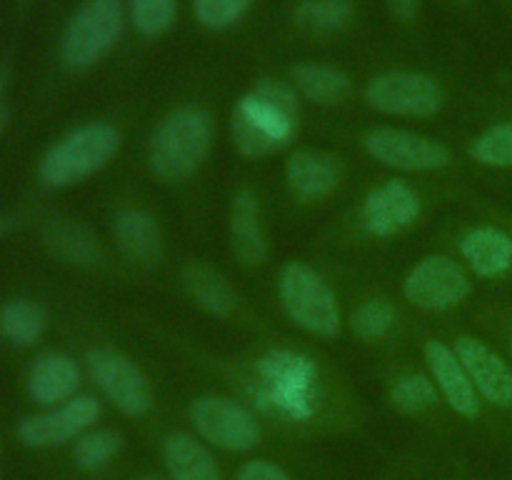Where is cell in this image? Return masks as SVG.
Wrapping results in <instances>:
<instances>
[{
  "label": "cell",
  "mask_w": 512,
  "mask_h": 480,
  "mask_svg": "<svg viewBox=\"0 0 512 480\" xmlns=\"http://www.w3.org/2000/svg\"><path fill=\"white\" fill-rule=\"evenodd\" d=\"M253 400L265 415L285 423H305L320 405L318 368L308 355L295 350H268L255 365Z\"/></svg>",
  "instance_id": "6da1fadb"
},
{
  "label": "cell",
  "mask_w": 512,
  "mask_h": 480,
  "mask_svg": "<svg viewBox=\"0 0 512 480\" xmlns=\"http://www.w3.org/2000/svg\"><path fill=\"white\" fill-rule=\"evenodd\" d=\"M300 105L290 85L263 80L238 100L233 110V143L248 158L285 148L298 133Z\"/></svg>",
  "instance_id": "7a4b0ae2"
},
{
  "label": "cell",
  "mask_w": 512,
  "mask_h": 480,
  "mask_svg": "<svg viewBox=\"0 0 512 480\" xmlns=\"http://www.w3.org/2000/svg\"><path fill=\"white\" fill-rule=\"evenodd\" d=\"M213 145V118L203 108L170 113L150 140V170L160 180L178 183L193 175Z\"/></svg>",
  "instance_id": "3957f363"
},
{
  "label": "cell",
  "mask_w": 512,
  "mask_h": 480,
  "mask_svg": "<svg viewBox=\"0 0 512 480\" xmlns=\"http://www.w3.org/2000/svg\"><path fill=\"white\" fill-rule=\"evenodd\" d=\"M120 148V133L110 123H85L70 130L43 155L38 175L48 188H68L113 160Z\"/></svg>",
  "instance_id": "277c9868"
},
{
  "label": "cell",
  "mask_w": 512,
  "mask_h": 480,
  "mask_svg": "<svg viewBox=\"0 0 512 480\" xmlns=\"http://www.w3.org/2000/svg\"><path fill=\"white\" fill-rule=\"evenodd\" d=\"M120 0H85L60 38V60L70 70H88L113 50L123 33Z\"/></svg>",
  "instance_id": "5b68a950"
},
{
  "label": "cell",
  "mask_w": 512,
  "mask_h": 480,
  "mask_svg": "<svg viewBox=\"0 0 512 480\" xmlns=\"http://www.w3.org/2000/svg\"><path fill=\"white\" fill-rule=\"evenodd\" d=\"M278 293L295 325L320 338H333L340 330L338 298L330 285L303 263H288L280 273Z\"/></svg>",
  "instance_id": "8992f818"
},
{
  "label": "cell",
  "mask_w": 512,
  "mask_h": 480,
  "mask_svg": "<svg viewBox=\"0 0 512 480\" xmlns=\"http://www.w3.org/2000/svg\"><path fill=\"white\" fill-rule=\"evenodd\" d=\"M365 100L380 113L430 118L445 105V93L430 75L393 70L370 80L365 88Z\"/></svg>",
  "instance_id": "52a82bcc"
},
{
  "label": "cell",
  "mask_w": 512,
  "mask_h": 480,
  "mask_svg": "<svg viewBox=\"0 0 512 480\" xmlns=\"http://www.w3.org/2000/svg\"><path fill=\"white\" fill-rule=\"evenodd\" d=\"M190 418L208 443L230 453H245L260 443L258 418L230 398L203 395L190 408Z\"/></svg>",
  "instance_id": "ba28073f"
},
{
  "label": "cell",
  "mask_w": 512,
  "mask_h": 480,
  "mask_svg": "<svg viewBox=\"0 0 512 480\" xmlns=\"http://www.w3.org/2000/svg\"><path fill=\"white\" fill-rule=\"evenodd\" d=\"M88 370L95 385L120 413L130 418L148 413L153 395H150L148 378L133 360L125 358L118 350L98 348L88 353Z\"/></svg>",
  "instance_id": "9c48e42d"
},
{
  "label": "cell",
  "mask_w": 512,
  "mask_h": 480,
  "mask_svg": "<svg viewBox=\"0 0 512 480\" xmlns=\"http://www.w3.org/2000/svg\"><path fill=\"white\" fill-rule=\"evenodd\" d=\"M363 145L370 158L388 168L420 173V170H440L450 165V150L443 143L410 130L375 128L365 133Z\"/></svg>",
  "instance_id": "30bf717a"
},
{
  "label": "cell",
  "mask_w": 512,
  "mask_h": 480,
  "mask_svg": "<svg viewBox=\"0 0 512 480\" xmlns=\"http://www.w3.org/2000/svg\"><path fill=\"white\" fill-rule=\"evenodd\" d=\"M100 403L93 395H75L65 403L50 405L48 410L20 420L18 435L30 448H53L80 438L98 420Z\"/></svg>",
  "instance_id": "8fae6325"
},
{
  "label": "cell",
  "mask_w": 512,
  "mask_h": 480,
  "mask_svg": "<svg viewBox=\"0 0 512 480\" xmlns=\"http://www.w3.org/2000/svg\"><path fill=\"white\" fill-rule=\"evenodd\" d=\"M403 293L423 310H448L468 298L470 280L458 263L443 255H430L410 270Z\"/></svg>",
  "instance_id": "7c38bea8"
},
{
  "label": "cell",
  "mask_w": 512,
  "mask_h": 480,
  "mask_svg": "<svg viewBox=\"0 0 512 480\" xmlns=\"http://www.w3.org/2000/svg\"><path fill=\"white\" fill-rule=\"evenodd\" d=\"M420 195L403 180H390L370 190L363 203V225L370 235L390 238L418 220Z\"/></svg>",
  "instance_id": "4fadbf2b"
},
{
  "label": "cell",
  "mask_w": 512,
  "mask_h": 480,
  "mask_svg": "<svg viewBox=\"0 0 512 480\" xmlns=\"http://www.w3.org/2000/svg\"><path fill=\"white\" fill-rule=\"evenodd\" d=\"M455 353L468 370L478 395H483L490 405L512 408V368L488 343L465 335L455 343Z\"/></svg>",
  "instance_id": "5bb4252c"
},
{
  "label": "cell",
  "mask_w": 512,
  "mask_h": 480,
  "mask_svg": "<svg viewBox=\"0 0 512 480\" xmlns=\"http://www.w3.org/2000/svg\"><path fill=\"white\" fill-rule=\"evenodd\" d=\"M425 360H428L435 385L445 395L450 408L465 418H475L480 413V395L465 365L460 363L455 348L445 345L443 340H430L425 345Z\"/></svg>",
  "instance_id": "9a60e30c"
},
{
  "label": "cell",
  "mask_w": 512,
  "mask_h": 480,
  "mask_svg": "<svg viewBox=\"0 0 512 480\" xmlns=\"http://www.w3.org/2000/svg\"><path fill=\"white\" fill-rule=\"evenodd\" d=\"M80 388V368L70 355L43 353L28 370V393L38 405H58L75 398Z\"/></svg>",
  "instance_id": "2e32d148"
},
{
  "label": "cell",
  "mask_w": 512,
  "mask_h": 480,
  "mask_svg": "<svg viewBox=\"0 0 512 480\" xmlns=\"http://www.w3.org/2000/svg\"><path fill=\"white\" fill-rule=\"evenodd\" d=\"M343 170L333 155L315 153V150H298L290 155L285 165V180L290 190L303 200H318L338 188Z\"/></svg>",
  "instance_id": "e0dca14e"
},
{
  "label": "cell",
  "mask_w": 512,
  "mask_h": 480,
  "mask_svg": "<svg viewBox=\"0 0 512 480\" xmlns=\"http://www.w3.org/2000/svg\"><path fill=\"white\" fill-rule=\"evenodd\" d=\"M230 238H233L235 255L243 265L263 263L265 255H268V238H265L258 195L250 188L235 193L233 215H230Z\"/></svg>",
  "instance_id": "ac0fdd59"
},
{
  "label": "cell",
  "mask_w": 512,
  "mask_h": 480,
  "mask_svg": "<svg viewBox=\"0 0 512 480\" xmlns=\"http://www.w3.org/2000/svg\"><path fill=\"white\" fill-rule=\"evenodd\" d=\"M113 235L120 253L133 260V263L153 265L155 260H160L163 238H160V228L153 215H148L145 210H120L113 220Z\"/></svg>",
  "instance_id": "d6986e66"
},
{
  "label": "cell",
  "mask_w": 512,
  "mask_h": 480,
  "mask_svg": "<svg viewBox=\"0 0 512 480\" xmlns=\"http://www.w3.org/2000/svg\"><path fill=\"white\" fill-rule=\"evenodd\" d=\"M460 253L480 278H500L512 265V235L500 228H473L460 240Z\"/></svg>",
  "instance_id": "ffe728a7"
},
{
  "label": "cell",
  "mask_w": 512,
  "mask_h": 480,
  "mask_svg": "<svg viewBox=\"0 0 512 480\" xmlns=\"http://www.w3.org/2000/svg\"><path fill=\"white\" fill-rule=\"evenodd\" d=\"M163 453L173 480H223L213 455L188 433H170L163 443Z\"/></svg>",
  "instance_id": "44dd1931"
},
{
  "label": "cell",
  "mask_w": 512,
  "mask_h": 480,
  "mask_svg": "<svg viewBox=\"0 0 512 480\" xmlns=\"http://www.w3.org/2000/svg\"><path fill=\"white\" fill-rule=\"evenodd\" d=\"M183 283L190 298L208 313L218 315V318H230L235 313L238 298H235L233 288L223 278V273H218L210 265L190 263L183 273Z\"/></svg>",
  "instance_id": "7402d4cb"
},
{
  "label": "cell",
  "mask_w": 512,
  "mask_h": 480,
  "mask_svg": "<svg viewBox=\"0 0 512 480\" xmlns=\"http://www.w3.org/2000/svg\"><path fill=\"white\" fill-rule=\"evenodd\" d=\"M293 80L300 93L320 105H335L350 93L348 75L323 63H300L293 68Z\"/></svg>",
  "instance_id": "603a6c76"
},
{
  "label": "cell",
  "mask_w": 512,
  "mask_h": 480,
  "mask_svg": "<svg viewBox=\"0 0 512 480\" xmlns=\"http://www.w3.org/2000/svg\"><path fill=\"white\" fill-rule=\"evenodd\" d=\"M45 243L65 263L93 265L100 258L95 235L78 223H53L45 230Z\"/></svg>",
  "instance_id": "cb8c5ba5"
},
{
  "label": "cell",
  "mask_w": 512,
  "mask_h": 480,
  "mask_svg": "<svg viewBox=\"0 0 512 480\" xmlns=\"http://www.w3.org/2000/svg\"><path fill=\"white\" fill-rule=\"evenodd\" d=\"M45 310L38 303L25 298H15L5 303L0 310V333L13 343L15 348H28L43 335Z\"/></svg>",
  "instance_id": "d4e9b609"
},
{
  "label": "cell",
  "mask_w": 512,
  "mask_h": 480,
  "mask_svg": "<svg viewBox=\"0 0 512 480\" xmlns=\"http://www.w3.org/2000/svg\"><path fill=\"white\" fill-rule=\"evenodd\" d=\"M353 18V0H305L295 10V23L310 33H333Z\"/></svg>",
  "instance_id": "484cf974"
},
{
  "label": "cell",
  "mask_w": 512,
  "mask_h": 480,
  "mask_svg": "<svg viewBox=\"0 0 512 480\" xmlns=\"http://www.w3.org/2000/svg\"><path fill=\"white\" fill-rule=\"evenodd\" d=\"M395 323H398V310H395V305L385 298L365 300V303L355 310L353 318H350L353 333L358 335V338L368 340V343L385 338V335L395 328Z\"/></svg>",
  "instance_id": "4316f807"
},
{
  "label": "cell",
  "mask_w": 512,
  "mask_h": 480,
  "mask_svg": "<svg viewBox=\"0 0 512 480\" xmlns=\"http://www.w3.org/2000/svg\"><path fill=\"white\" fill-rule=\"evenodd\" d=\"M390 400L403 413H420V410H428L435 405V400H438V385L428 375H400L395 380L393 390H390Z\"/></svg>",
  "instance_id": "83f0119b"
},
{
  "label": "cell",
  "mask_w": 512,
  "mask_h": 480,
  "mask_svg": "<svg viewBox=\"0 0 512 480\" xmlns=\"http://www.w3.org/2000/svg\"><path fill=\"white\" fill-rule=\"evenodd\" d=\"M470 155L490 168H512V123H500L480 133L470 145Z\"/></svg>",
  "instance_id": "f1b7e54d"
},
{
  "label": "cell",
  "mask_w": 512,
  "mask_h": 480,
  "mask_svg": "<svg viewBox=\"0 0 512 480\" xmlns=\"http://www.w3.org/2000/svg\"><path fill=\"white\" fill-rule=\"evenodd\" d=\"M120 450V435L113 430H85L73 445V458L80 468L98 470Z\"/></svg>",
  "instance_id": "f546056e"
},
{
  "label": "cell",
  "mask_w": 512,
  "mask_h": 480,
  "mask_svg": "<svg viewBox=\"0 0 512 480\" xmlns=\"http://www.w3.org/2000/svg\"><path fill=\"white\" fill-rule=\"evenodd\" d=\"M178 0H130V20L138 33L158 38L173 25Z\"/></svg>",
  "instance_id": "4dcf8cb0"
},
{
  "label": "cell",
  "mask_w": 512,
  "mask_h": 480,
  "mask_svg": "<svg viewBox=\"0 0 512 480\" xmlns=\"http://www.w3.org/2000/svg\"><path fill=\"white\" fill-rule=\"evenodd\" d=\"M253 0H195V15L205 28L223 30L248 13Z\"/></svg>",
  "instance_id": "1f68e13d"
},
{
  "label": "cell",
  "mask_w": 512,
  "mask_h": 480,
  "mask_svg": "<svg viewBox=\"0 0 512 480\" xmlns=\"http://www.w3.org/2000/svg\"><path fill=\"white\" fill-rule=\"evenodd\" d=\"M238 480H290V475L268 460H250L240 468Z\"/></svg>",
  "instance_id": "d6a6232c"
},
{
  "label": "cell",
  "mask_w": 512,
  "mask_h": 480,
  "mask_svg": "<svg viewBox=\"0 0 512 480\" xmlns=\"http://www.w3.org/2000/svg\"><path fill=\"white\" fill-rule=\"evenodd\" d=\"M388 3L403 20H413L420 8V0H388Z\"/></svg>",
  "instance_id": "836d02e7"
},
{
  "label": "cell",
  "mask_w": 512,
  "mask_h": 480,
  "mask_svg": "<svg viewBox=\"0 0 512 480\" xmlns=\"http://www.w3.org/2000/svg\"><path fill=\"white\" fill-rule=\"evenodd\" d=\"M5 118V105H3V83H0V125H3Z\"/></svg>",
  "instance_id": "e575fe53"
},
{
  "label": "cell",
  "mask_w": 512,
  "mask_h": 480,
  "mask_svg": "<svg viewBox=\"0 0 512 480\" xmlns=\"http://www.w3.org/2000/svg\"><path fill=\"white\" fill-rule=\"evenodd\" d=\"M5 230H8V223H5V220H3V218H0V235H3V233H5Z\"/></svg>",
  "instance_id": "d590c367"
},
{
  "label": "cell",
  "mask_w": 512,
  "mask_h": 480,
  "mask_svg": "<svg viewBox=\"0 0 512 480\" xmlns=\"http://www.w3.org/2000/svg\"><path fill=\"white\" fill-rule=\"evenodd\" d=\"M510 358H512V323H510Z\"/></svg>",
  "instance_id": "8d00e7d4"
},
{
  "label": "cell",
  "mask_w": 512,
  "mask_h": 480,
  "mask_svg": "<svg viewBox=\"0 0 512 480\" xmlns=\"http://www.w3.org/2000/svg\"><path fill=\"white\" fill-rule=\"evenodd\" d=\"M143 480H160V478H153V475H148V478H143Z\"/></svg>",
  "instance_id": "74e56055"
}]
</instances>
